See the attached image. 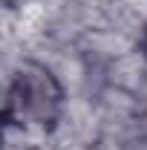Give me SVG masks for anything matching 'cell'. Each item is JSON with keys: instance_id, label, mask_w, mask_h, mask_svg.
<instances>
[{"instance_id": "1", "label": "cell", "mask_w": 147, "mask_h": 150, "mask_svg": "<svg viewBox=\"0 0 147 150\" xmlns=\"http://www.w3.org/2000/svg\"><path fill=\"white\" fill-rule=\"evenodd\" d=\"M64 93L55 75L40 64H23L6 93V121L26 127H49L61 115Z\"/></svg>"}, {"instance_id": "2", "label": "cell", "mask_w": 147, "mask_h": 150, "mask_svg": "<svg viewBox=\"0 0 147 150\" xmlns=\"http://www.w3.org/2000/svg\"><path fill=\"white\" fill-rule=\"evenodd\" d=\"M141 49H144V55H147V26H144V35H141Z\"/></svg>"}]
</instances>
